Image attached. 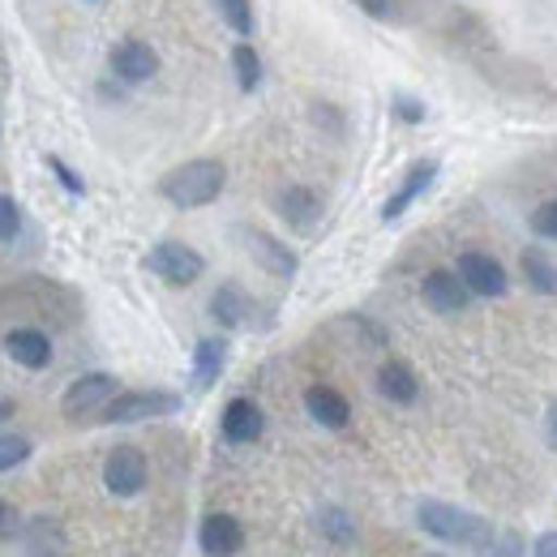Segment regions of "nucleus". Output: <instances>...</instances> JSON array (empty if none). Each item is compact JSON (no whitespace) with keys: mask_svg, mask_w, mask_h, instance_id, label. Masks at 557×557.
I'll list each match as a JSON object with an SVG mask.
<instances>
[{"mask_svg":"<svg viewBox=\"0 0 557 557\" xmlns=\"http://www.w3.org/2000/svg\"><path fill=\"white\" fill-rule=\"evenodd\" d=\"M417 528L424 536H433V541H442V545H455V549H485L488 541L497 536L485 515L463 510V506L442 502V497H424V502H420Z\"/></svg>","mask_w":557,"mask_h":557,"instance_id":"obj_1","label":"nucleus"},{"mask_svg":"<svg viewBox=\"0 0 557 557\" xmlns=\"http://www.w3.org/2000/svg\"><path fill=\"white\" fill-rule=\"evenodd\" d=\"M227 185V168L219 159H189V163H176L172 172L159 176V198L176 210H202L210 202H219Z\"/></svg>","mask_w":557,"mask_h":557,"instance_id":"obj_2","label":"nucleus"},{"mask_svg":"<svg viewBox=\"0 0 557 557\" xmlns=\"http://www.w3.org/2000/svg\"><path fill=\"white\" fill-rule=\"evenodd\" d=\"M181 408H185V399H181L176 391H163V386L121 391V395L99 412V424H141V420L176 417Z\"/></svg>","mask_w":557,"mask_h":557,"instance_id":"obj_3","label":"nucleus"},{"mask_svg":"<svg viewBox=\"0 0 557 557\" xmlns=\"http://www.w3.org/2000/svg\"><path fill=\"white\" fill-rule=\"evenodd\" d=\"M146 271L154 278H163L168 287H194L198 278L207 275V258L185 240H159L146 253Z\"/></svg>","mask_w":557,"mask_h":557,"instance_id":"obj_4","label":"nucleus"},{"mask_svg":"<svg viewBox=\"0 0 557 557\" xmlns=\"http://www.w3.org/2000/svg\"><path fill=\"white\" fill-rule=\"evenodd\" d=\"M116 395H121V382H116L112 373H82V377H73L70 386H65L61 412H65V420H73V424L99 420V412H103Z\"/></svg>","mask_w":557,"mask_h":557,"instance_id":"obj_5","label":"nucleus"},{"mask_svg":"<svg viewBox=\"0 0 557 557\" xmlns=\"http://www.w3.org/2000/svg\"><path fill=\"white\" fill-rule=\"evenodd\" d=\"M103 485H108L112 497H138L141 488L150 485V463H146V455H141L138 446L121 442V446L108 450V459H103Z\"/></svg>","mask_w":557,"mask_h":557,"instance_id":"obj_6","label":"nucleus"},{"mask_svg":"<svg viewBox=\"0 0 557 557\" xmlns=\"http://www.w3.org/2000/svg\"><path fill=\"white\" fill-rule=\"evenodd\" d=\"M455 271H459V278L468 283V292H472L476 300H497V296L510 292L506 267H502L493 253H485V249H463L459 262H455Z\"/></svg>","mask_w":557,"mask_h":557,"instance_id":"obj_7","label":"nucleus"},{"mask_svg":"<svg viewBox=\"0 0 557 557\" xmlns=\"http://www.w3.org/2000/svg\"><path fill=\"white\" fill-rule=\"evenodd\" d=\"M420 300H424L437 318H459V313H468V305H472L476 296L468 292V283L459 278V271L437 267V271H429V275L420 278Z\"/></svg>","mask_w":557,"mask_h":557,"instance_id":"obj_8","label":"nucleus"},{"mask_svg":"<svg viewBox=\"0 0 557 557\" xmlns=\"http://www.w3.org/2000/svg\"><path fill=\"white\" fill-rule=\"evenodd\" d=\"M437 172H442V163L437 159H417L408 172H404V181H399V189L382 202V223H399L408 210L417 207L420 198L433 189V181H437Z\"/></svg>","mask_w":557,"mask_h":557,"instance_id":"obj_9","label":"nucleus"},{"mask_svg":"<svg viewBox=\"0 0 557 557\" xmlns=\"http://www.w3.org/2000/svg\"><path fill=\"white\" fill-rule=\"evenodd\" d=\"M108 70L116 82L125 86H141L159 73V52L146 44V39H121L112 52H108Z\"/></svg>","mask_w":557,"mask_h":557,"instance_id":"obj_10","label":"nucleus"},{"mask_svg":"<svg viewBox=\"0 0 557 557\" xmlns=\"http://www.w3.org/2000/svg\"><path fill=\"white\" fill-rule=\"evenodd\" d=\"M240 240H245L249 258H253L267 275L292 278L296 271H300V258H296L278 236H271V232H262V227H240Z\"/></svg>","mask_w":557,"mask_h":557,"instance_id":"obj_11","label":"nucleus"},{"mask_svg":"<svg viewBox=\"0 0 557 557\" xmlns=\"http://www.w3.org/2000/svg\"><path fill=\"white\" fill-rule=\"evenodd\" d=\"M219 433L232 446H253L267 433V417H262V408L249 395H236V399H227V408L219 417Z\"/></svg>","mask_w":557,"mask_h":557,"instance_id":"obj_12","label":"nucleus"},{"mask_svg":"<svg viewBox=\"0 0 557 557\" xmlns=\"http://www.w3.org/2000/svg\"><path fill=\"white\" fill-rule=\"evenodd\" d=\"M198 549L207 557H236L245 549V528L236 515L227 510H210L207 519L198 523Z\"/></svg>","mask_w":557,"mask_h":557,"instance_id":"obj_13","label":"nucleus"},{"mask_svg":"<svg viewBox=\"0 0 557 557\" xmlns=\"http://www.w3.org/2000/svg\"><path fill=\"white\" fill-rule=\"evenodd\" d=\"M373 386H377V395H382L386 404H395V408H412V404L420 399L417 369H412L408 360H399V356H391V360H382V364H377Z\"/></svg>","mask_w":557,"mask_h":557,"instance_id":"obj_14","label":"nucleus"},{"mask_svg":"<svg viewBox=\"0 0 557 557\" xmlns=\"http://www.w3.org/2000/svg\"><path fill=\"white\" fill-rule=\"evenodd\" d=\"M275 210L287 227L309 232V227L322 219V194H318V189H309V185H287V189H278Z\"/></svg>","mask_w":557,"mask_h":557,"instance_id":"obj_15","label":"nucleus"},{"mask_svg":"<svg viewBox=\"0 0 557 557\" xmlns=\"http://www.w3.org/2000/svg\"><path fill=\"white\" fill-rule=\"evenodd\" d=\"M305 412H309L313 424H322V429H348L351 424L348 395L335 391V386H326V382H318V386L305 391Z\"/></svg>","mask_w":557,"mask_h":557,"instance_id":"obj_16","label":"nucleus"},{"mask_svg":"<svg viewBox=\"0 0 557 557\" xmlns=\"http://www.w3.org/2000/svg\"><path fill=\"white\" fill-rule=\"evenodd\" d=\"M223 369H227V339H223V335L198 339V344H194V364H189V386H194L198 395H207L210 386L223 377Z\"/></svg>","mask_w":557,"mask_h":557,"instance_id":"obj_17","label":"nucleus"},{"mask_svg":"<svg viewBox=\"0 0 557 557\" xmlns=\"http://www.w3.org/2000/svg\"><path fill=\"white\" fill-rule=\"evenodd\" d=\"M4 351H9L22 369H48V364H52V339H48V331H39V326H13V331L4 335Z\"/></svg>","mask_w":557,"mask_h":557,"instance_id":"obj_18","label":"nucleus"},{"mask_svg":"<svg viewBox=\"0 0 557 557\" xmlns=\"http://www.w3.org/2000/svg\"><path fill=\"white\" fill-rule=\"evenodd\" d=\"M253 313V300L240 283H219L214 296H210V318L219 322V331H240Z\"/></svg>","mask_w":557,"mask_h":557,"instance_id":"obj_19","label":"nucleus"},{"mask_svg":"<svg viewBox=\"0 0 557 557\" xmlns=\"http://www.w3.org/2000/svg\"><path fill=\"white\" fill-rule=\"evenodd\" d=\"M519 271H523V283L536 292V296H557V262L545 253V249H523L519 253Z\"/></svg>","mask_w":557,"mask_h":557,"instance_id":"obj_20","label":"nucleus"},{"mask_svg":"<svg viewBox=\"0 0 557 557\" xmlns=\"http://www.w3.org/2000/svg\"><path fill=\"white\" fill-rule=\"evenodd\" d=\"M232 73H236V86H240L245 95H253V90L262 86V57H258V48H253L249 39H240V44L232 48Z\"/></svg>","mask_w":557,"mask_h":557,"instance_id":"obj_21","label":"nucleus"},{"mask_svg":"<svg viewBox=\"0 0 557 557\" xmlns=\"http://www.w3.org/2000/svg\"><path fill=\"white\" fill-rule=\"evenodd\" d=\"M318 532L335 545V549H348L356 541V519H351L344 506H322L318 510Z\"/></svg>","mask_w":557,"mask_h":557,"instance_id":"obj_22","label":"nucleus"},{"mask_svg":"<svg viewBox=\"0 0 557 557\" xmlns=\"http://www.w3.org/2000/svg\"><path fill=\"white\" fill-rule=\"evenodd\" d=\"M214 9H219V17H223V26H227V30H236L240 39H249V35L258 30L253 0H214Z\"/></svg>","mask_w":557,"mask_h":557,"instance_id":"obj_23","label":"nucleus"},{"mask_svg":"<svg viewBox=\"0 0 557 557\" xmlns=\"http://www.w3.org/2000/svg\"><path fill=\"white\" fill-rule=\"evenodd\" d=\"M35 455V442L26 433H0V472H13Z\"/></svg>","mask_w":557,"mask_h":557,"instance_id":"obj_24","label":"nucleus"},{"mask_svg":"<svg viewBox=\"0 0 557 557\" xmlns=\"http://www.w3.org/2000/svg\"><path fill=\"white\" fill-rule=\"evenodd\" d=\"M391 112H395V121H404V125H424V116H429L424 99L408 95V90H395V95H391Z\"/></svg>","mask_w":557,"mask_h":557,"instance_id":"obj_25","label":"nucleus"},{"mask_svg":"<svg viewBox=\"0 0 557 557\" xmlns=\"http://www.w3.org/2000/svg\"><path fill=\"white\" fill-rule=\"evenodd\" d=\"M528 223H532V232H536L541 240H554L557 245V198H545L541 207L532 210V219H528Z\"/></svg>","mask_w":557,"mask_h":557,"instance_id":"obj_26","label":"nucleus"},{"mask_svg":"<svg viewBox=\"0 0 557 557\" xmlns=\"http://www.w3.org/2000/svg\"><path fill=\"white\" fill-rule=\"evenodd\" d=\"M44 163H48V172H52V176L65 185V194H73V198H82V194H86V181L73 172V168L65 163V159H61V154H48Z\"/></svg>","mask_w":557,"mask_h":557,"instance_id":"obj_27","label":"nucleus"},{"mask_svg":"<svg viewBox=\"0 0 557 557\" xmlns=\"http://www.w3.org/2000/svg\"><path fill=\"white\" fill-rule=\"evenodd\" d=\"M481 557H523V536L519 532H502L493 536L485 549H476Z\"/></svg>","mask_w":557,"mask_h":557,"instance_id":"obj_28","label":"nucleus"},{"mask_svg":"<svg viewBox=\"0 0 557 557\" xmlns=\"http://www.w3.org/2000/svg\"><path fill=\"white\" fill-rule=\"evenodd\" d=\"M17 232H22V210H17V202L9 194H0V245L13 240Z\"/></svg>","mask_w":557,"mask_h":557,"instance_id":"obj_29","label":"nucleus"},{"mask_svg":"<svg viewBox=\"0 0 557 557\" xmlns=\"http://www.w3.org/2000/svg\"><path fill=\"white\" fill-rule=\"evenodd\" d=\"M22 532V515H17V506L13 502H4L0 497V541H13Z\"/></svg>","mask_w":557,"mask_h":557,"instance_id":"obj_30","label":"nucleus"},{"mask_svg":"<svg viewBox=\"0 0 557 557\" xmlns=\"http://www.w3.org/2000/svg\"><path fill=\"white\" fill-rule=\"evenodd\" d=\"M356 9H360V13H369V17H377V22H386V17L395 13V4H391V0H356Z\"/></svg>","mask_w":557,"mask_h":557,"instance_id":"obj_31","label":"nucleus"},{"mask_svg":"<svg viewBox=\"0 0 557 557\" xmlns=\"http://www.w3.org/2000/svg\"><path fill=\"white\" fill-rule=\"evenodd\" d=\"M532 557H557V528L541 532V536L532 541Z\"/></svg>","mask_w":557,"mask_h":557,"instance_id":"obj_32","label":"nucleus"},{"mask_svg":"<svg viewBox=\"0 0 557 557\" xmlns=\"http://www.w3.org/2000/svg\"><path fill=\"white\" fill-rule=\"evenodd\" d=\"M545 446L557 455V404L549 408V417H545Z\"/></svg>","mask_w":557,"mask_h":557,"instance_id":"obj_33","label":"nucleus"},{"mask_svg":"<svg viewBox=\"0 0 557 557\" xmlns=\"http://www.w3.org/2000/svg\"><path fill=\"white\" fill-rule=\"evenodd\" d=\"M13 412H17V404H13V399H0V424L13 417Z\"/></svg>","mask_w":557,"mask_h":557,"instance_id":"obj_34","label":"nucleus"}]
</instances>
